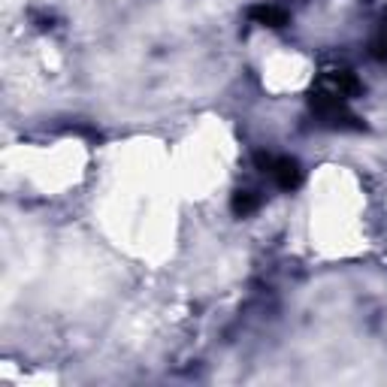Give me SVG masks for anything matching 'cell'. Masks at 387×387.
Instances as JSON below:
<instances>
[{
	"instance_id": "cell-1",
	"label": "cell",
	"mask_w": 387,
	"mask_h": 387,
	"mask_svg": "<svg viewBox=\"0 0 387 387\" xmlns=\"http://www.w3.org/2000/svg\"><path fill=\"white\" fill-rule=\"evenodd\" d=\"M281 61H291V73H297V76L303 73V58H293L291 52H284V55H272L267 67H276V64H281ZM284 70H288V67H281V73H272V76H269V79H279L276 88H291V85H288V76H284Z\"/></svg>"
},
{
	"instance_id": "cell-2",
	"label": "cell",
	"mask_w": 387,
	"mask_h": 387,
	"mask_svg": "<svg viewBox=\"0 0 387 387\" xmlns=\"http://www.w3.org/2000/svg\"><path fill=\"white\" fill-rule=\"evenodd\" d=\"M64 145V142H61ZM61 145H58V152H55V161H58V167H67V161H64V152H61ZM40 167H45V164H40ZM49 179H52V185H58V181H67L70 176H64L61 169H49Z\"/></svg>"
}]
</instances>
